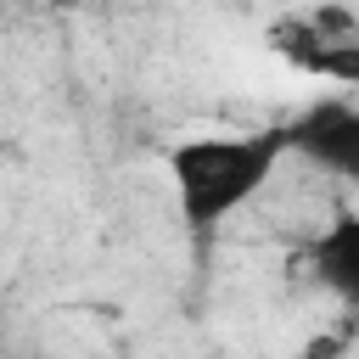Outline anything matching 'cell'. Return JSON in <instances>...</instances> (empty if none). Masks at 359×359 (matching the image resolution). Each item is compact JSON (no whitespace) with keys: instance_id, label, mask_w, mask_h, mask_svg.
I'll return each instance as SVG.
<instances>
[{"instance_id":"cell-1","label":"cell","mask_w":359,"mask_h":359,"mask_svg":"<svg viewBox=\"0 0 359 359\" xmlns=\"http://www.w3.org/2000/svg\"><path fill=\"white\" fill-rule=\"evenodd\" d=\"M286 146H292L286 129H269V135H202V140L174 146L168 174H174L185 224L208 230V224L230 219L241 202H252L269 185Z\"/></svg>"},{"instance_id":"cell-2","label":"cell","mask_w":359,"mask_h":359,"mask_svg":"<svg viewBox=\"0 0 359 359\" xmlns=\"http://www.w3.org/2000/svg\"><path fill=\"white\" fill-rule=\"evenodd\" d=\"M286 140H292L297 151H309L320 168H331V174H342V180H359V107H348V101H320V107H309V112L286 129Z\"/></svg>"},{"instance_id":"cell-3","label":"cell","mask_w":359,"mask_h":359,"mask_svg":"<svg viewBox=\"0 0 359 359\" xmlns=\"http://www.w3.org/2000/svg\"><path fill=\"white\" fill-rule=\"evenodd\" d=\"M309 258H314V275L359 309V213H337V219L314 236Z\"/></svg>"},{"instance_id":"cell-4","label":"cell","mask_w":359,"mask_h":359,"mask_svg":"<svg viewBox=\"0 0 359 359\" xmlns=\"http://www.w3.org/2000/svg\"><path fill=\"white\" fill-rule=\"evenodd\" d=\"M337 348H342L337 337H314V342H309V353H337Z\"/></svg>"},{"instance_id":"cell-5","label":"cell","mask_w":359,"mask_h":359,"mask_svg":"<svg viewBox=\"0 0 359 359\" xmlns=\"http://www.w3.org/2000/svg\"><path fill=\"white\" fill-rule=\"evenodd\" d=\"M56 6H73V0H56Z\"/></svg>"},{"instance_id":"cell-6","label":"cell","mask_w":359,"mask_h":359,"mask_svg":"<svg viewBox=\"0 0 359 359\" xmlns=\"http://www.w3.org/2000/svg\"><path fill=\"white\" fill-rule=\"evenodd\" d=\"M0 6H6V0H0Z\"/></svg>"}]
</instances>
